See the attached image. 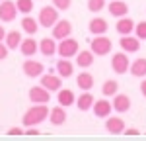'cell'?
<instances>
[{
    "label": "cell",
    "mask_w": 146,
    "mask_h": 141,
    "mask_svg": "<svg viewBox=\"0 0 146 141\" xmlns=\"http://www.w3.org/2000/svg\"><path fill=\"white\" fill-rule=\"evenodd\" d=\"M49 112H51V108L47 104H33L25 114H23V126L25 128H31V126H39V124H43L45 120H49Z\"/></svg>",
    "instance_id": "obj_1"
},
{
    "label": "cell",
    "mask_w": 146,
    "mask_h": 141,
    "mask_svg": "<svg viewBox=\"0 0 146 141\" xmlns=\"http://www.w3.org/2000/svg\"><path fill=\"white\" fill-rule=\"evenodd\" d=\"M90 49L94 51V55H109L111 53V49H113V43H111V39L107 37V35L103 34V35H96L94 39H92V43H90Z\"/></svg>",
    "instance_id": "obj_2"
},
{
    "label": "cell",
    "mask_w": 146,
    "mask_h": 141,
    "mask_svg": "<svg viewBox=\"0 0 146 141\" xmlns=\"http://www.w3.org/2000/svg\"><path fill=\"white\" fill-rule=\"evenodd\" d=\"M56 49H58V55L60 57H76L80 51V45L76 39H72V37H64V39H60V43L56 45Z\"/></svg>",
    "instance_id": "obj_3"
},
{
    "label": "cell",
    "mask_w": 146,
    "mask_h": 141,
    "mask_svg": "<svg viewBox=\"0 0 146 141\" xmlns=\"http://www.w3.org/2000/svg\"><path fill=\"white\" fill-rule=\"evenodd\" d=\"M37 22H39V26H43V28H53L58 22V10H56L55 6H43L41 12H39Z\"/></svg>",
    "instance_id": "obj_4"
},
{
    "label": "cell",
    "mask_w": 146,
    "mask_h": 141,
    "mask_svg": "<svg viewBox=\"0 0 146 141\" xmlns=\"http://www.w3.org/2000/svg\"><path fill=\"white\" fill-rule=\"evenodd\" d=\"M111 69L117 73V75H125V73H129L131 69V61H129V55H125V51L121 53H115L111 57Z\"/></svg>",
    "instance_id": "obj_5"
},
{
    "label": "cell",
    "mask_w": 146,
    "mask_h": 141,
    "mask_svg": "<svg viewBox=\"0 0 146 141\" xmlns=\"http://www.w3.org/2000/svg\"><path fill=\"white\" fill-rule=\"evenodd\" d=\"M18 16V6L12 0H2L0 2V22H14Z\"/></svg>",
    "instance_id": "obj_6"
},
{
    "label": "cell",
    "mask_w": 146,
    "mask_h": 141,
    "mask_svg": "<svg viewBox=\"0 0 146 141\" xmlns=\"http://www.w3.org/2000/svg\"><path fill=\"white\" fill-rule=\"evenodd\" d=\"M29 100L33 104H47V102H51V90H47L43 84L31 86L29 88Z\"/></svg>",
    "instance_id": "obj_7"
},
{
    "label": "cell",
    "mask_w": 146,
    "mask_h": 141,
    "mask_svg": "<svg viewBox=\"0 0 146 141\" xmlns=\"http://www.w3.org/2000/svg\"><path fill=\"white\" fill-rule=\"evenodd\" d=\"M23 73H25V77H29V79H37V77H41L43 75V63H39V61H35V59L27 57L23 61Z\"/></svg>",
    "instance_id": "obj_8"
},
{
    "label": "cell",
    "mask_w": 146,
    "mask_h": 141,
    "mask_svg": "<svg viewBox=\"0 0 146 141\" xmlns=\"http://www.w3.org/2000/svg\"><path fill=\"white\" fill-rule=\"evenodd\" d=\"M41 84L45 86L47 90H51V92H58V90H60V86H62V77L53 75V73L41 75Z\"/></svg>",
    "instance_id": "obj_9"
},
{
    "label": "cell",
    "mask_w": 146,
    "mask_h": 141,
    "mask_svg": "<svg viewBox=\"0 0 146 141\" xmlns=\"http://www.w3.org/2000/svg\"><path fill=\"white\" fill-rule=\"evenodd\" d=\"M92 110H94V114L98 117H109L111 112H113V104L103 96V100H96V102H94Z\"/></svg>",
    "instance_id": "obj_10"
},
{
    "label": "cell",
    "mask_w": 146,
    "mask_h": 141,
    "mask_svg": "<svg viewBox=\"0 0 146 141\" xmlns=\"http://www.w3.org/2000/svg\"><path fill=\"white\" fill-rule=\"evenodd\" d=\"M72 34V23L68 20H58V22L53 26V37L55 39H64V37H70Z\"/></svg>",
    "instance_id": "obj_11"
},
{
    "label": "cell",
    "mask_w": 146,
    "mask_h": 141,
    "mask_svg": "<svg viewBox=\"0 0 146 141\" xmlns=\"http://www.w3.org/2000/svg\"><path fill=\"white\" fill-rule=\"evenodd\" d=\"M113 110L117 112V114H125V112H129L131 110V98L127 96V94H115L113 96Z\"/></svg>",
    "instance_id": "obj_12"
},
{
    "label": "cell",
    "mask_w": 146,
    "mask_h": 141,
    "mask_svg": "<svg viewBox=\"0 0 146 141\" xmlns=\"http://www.w3.org/2000/svg\"><path fill=\"white\" fill-rule=\"evenodd\" d=\"M119 45L125 53H136L140 49V39L138 37H133V35H123L119 39Z\"/></svg>",
    "instance_id": "obj_13"
},
{
    "label": "cell",
    "mask_w": 146,
    "mask_h": 141,
    "mask_svg": "<svg viewBox=\"0 0 146 141\" xmlns=\"http://www.w3.org/2000/svg\"><path fill=\"white\" fill-rule=\"evenodd\" d=\"M105 129L111 133V135H121V133H125V122L123 117H107L105 120Z\"/></svg>",
    "instance_id": "obj_14"
},
{
    "label": "cell",
    "mask_w": 146,
    "mask_h": 141,
    "mask_svg": "<svg viewBox=\"0 0 146 141\" xmlns=\"http://www.w3.org/2000/svg\"><path fill=\"white\" fill-rule=\"evenodd\" d=\"M49 122L53 124V126H62L64 122H66V110H64V106H55V108H51V112H49Z\"/></svg>",
    "instance_id": "obj_15"
},
{
    "label": "cell",
    "mask_w": 146,
    "mask_h": 141,
    "mask_svg": "<svg viewBox=\"0 0 146 141\" xmlns=\"http://www.w3.org/2000/svg\"><path fill=\"white\" fill-rule=\"evenodd\" d=\"M94 102H96V98L92 96V90H82V94L76 98V106L80 112H88L94 106Z\"/></svg>",
    "instance_id": "obj_16"
},
{
    "label": "cell",
    "mask_w": 146,
    "mask_h": 141,
    "mask_svg": "<svg viewBox=\"0 0 146 141\" xmlns=\"http://www.w3.org/2000/svg\"><path fill=\"white\" fill-rule=\"evenodd\" d=\"M107 10H109V14H111L113 18H123V16L129 14V6L125 4L123 0H111L109 6H107Z\"/></svg>",
    "instance_id": "obj_17"
},
{
    "label": "cell",
    "mask_w": 146,
    "mask_h": 141,
    "mask_svg": "<svg viewBox=\"0 0 146 141\" xmlns=\"http://www.w3.org/2000/svg\"><path fill=\"white\" fill-rule=\"evenodd\" d=\"M56 70H58V77L68 79V77H72V75H74V65H72V61H70V59L60 57V59H58V63H56Z\"/></svg>",
    "instance_id": "obj_18"
},
{
    "label": "cell",
    "mask_w": 146,
    "mask_h": 141,
    "mask_svg": "<svg viewBox=\"0 0 146 141\" xmlns=\"http://www.w3.org/2000/svg\"><path fill=\"white\" fill-rule=\"evenodd\" d=\"M135 26H136V23L133 22L131 18L123 16V18H119V22H117V26H115V30H117V34H119V35H131L133 32H135Z\"/></svg>",
    "instance_id": "obj_19"
},
{
    "label": "cell",
    "mask_w": 146,
    "mask_h": 141,
    "mask_svg": "<svg viewBox=\"0 0 146 141\" xmlns=\"http://www.w3.org/2000/svg\"><path fill=\"white\" fill-rule=\"evenodd\" d=\"M107 28H109V23L105 22L103 18H94V20H90V23H88V30H90V34H94V35L107 34Z\"/></svg>",
    "instance_id": "obj_20"
},
{
    "label": "cell",
    "mask_w": 146,
    "mask_h": 141,
    "mask_svg": "<svg viewBox=\"0 0 146 141\" xmlns=\"http://www.w3.org/2000/svg\"><path fill=\"white\" fill-rule=\"evenodd\" d=\"M39 51L45 55V57H53L56 53V41L55 37H43L39 41Z\"/></svg>",
    "instance_id": "obj_21"
},
{
    "label": "cell",
    "mask_w": 146,
    "mask_h": 141,
    "mask_svg": "<svg viewBox=\"0 0 146 141\" xmlns=\"http://www.w3.org/2000/svg\"><path fill=\"white\" fill-rule=\"evenodd\" d=\"M37 49H39V43L35 39H31V35L27 39H22V43H20V51L25 57H33L35 53H37Z\"/></svg>",
    "instance_id": "obj_22"
},
{
    "label": "cell",
    "mask_w": 146,
    "mask_h": 141,
    "mask_svg": "<svg viewBox=\"0 0 146 141\" xmlns=\"http://www.w3.org/2000/svg\"><path fill=\"white\" fill-rule=\"evenodd\" d=\"M94 59H96V55H94V51H78V55H76V65H78L80 69H88V67H92L94 65Z\"/></svg>",
    "instance_id": "obj_23"
},
{
    "label": "cell",
    "mask_w": 146,
    "mask_h": 141,
    "mask_svg": "<svg viewBox=\"0 0 146 141\" xmlns=\"http://www.w3.org/2000/svg\"><path fill=\"white\" fill-rule=\"evenodd\" d=\"M129 73H131L133 77H136V79H144L146 77V59L140 57V59H136V61H133Z\"/></svg>",
    "instance_id": "obj_24"
},
{
    "label": "cell",
    "mask_w": 146,
    "mask_h": 141,
    "mask_svg": "<svg viewBox=\"0 0 146 141\" xmlns=\"http://www.w3.org/2000/svg\"><path fill=\"white\" fill-rule=\"evenodd\" d=\"M4 43L8 45V49H18L20 43H22V34L18 30H12V32H6V37H4Z\"/></svg>",
    "instance_id": "obj_25"
},
{
    "label": "cell",
    "mask_w": 146,
    "mask_h": 141,
    "mask_svg": "<svg viewBox=\"0 0 146 141\" xmlns=\"http://www.w3.org/2000/svg\"><path fill=\"white\" fill-rule=\"evenodd\" d=\"M22 30L27 35H35V34H37V30H39V22H37L35 18H31L29 14H25V18L22 20Z\"/></svg>",
    "instance_id": "obj_26"
},
{
    "label": "cell",
    "mask_w": 146,
    "mask_h": 141,
    "mask_svg": "<svg viewBox=\"0 0 146 141\" xmlns=\"http://www.w3.org/2000/svg\"><path fill=\"white\" fill-rule=\"evenodd\" d=\"M76 84H78L80 90H92V86H94V77H92L90 73L82 70L78 77H76Z\"/></svg>",
    "instance_id": "obj_27"
},
{
    "label": "cell",
    "mask_w": 146,
    "mask_h": 141,
    "mask_svg": "<svg viewBox=\"0 0 146 141\" xmlns=\"http://www.w3.org/2000/svg\"><path fill=\"white\" fill-rule=\"evenodd\" d=\"M74 92L70 90V88H60L58 90V104L60 106H64V108H68V106H72L74 104Z\"/></svg>",
    "instance_id": "obj_28"
},
{
    "label": "cell",
    "mask_w": 146,
    "mask_h": 141,
    "mask_svg": "<svg viewBox=\"0 0 146 141\" xmlns=\"http://www.w3.org/2000/svg\"><path fill=\"white\" fill-rule=\"evenodd\" d=\"M101 92H103V96L105 98H111V96H115V94L119 92V82L117 81H105L103 82V86H101Z\"/></svg>",
    "instance_id": "obj_29"
},
{
    "label": "cell",
    "mask_w": 146,
    "mask_h": 141,
    "mask_svg": "<svg viewBox=\"0 0 146 141\" xmlns=\"http://www.w3.org/2000/svg\"><path fill=\"white\" fill-rule=\"evenodd\" d=\"M16 6H18V12L29 14L33 10V0H16Z\"/></svg>",
    "instance_id": "obj_30"
},
{
    "label": "cell",
    "mask_w": 146,
    "mask_h": 141,
    "mask_svg": "<svg viewBox=\"0 0 146 141\" xmlns=\"http://www.w3.org/2000/svg\"><path fill=\"white\" fill-rule=\"evenodd\" d=\"M105 8V0H88V10L94 12V14H98Z\"/></svg>",
    "instance_id": "obj_31"
},
{
    "label": "cell",
    "mask_w": 146,
    "mask_h": 141,
    "mask_svg": "<svg viewBox=\"0 0 146 141\" xmlns=\"http://www.w3.org/2000/svg\"><path fill=\"white\" fill-rule=\"evenodd\" d=\"M135 32H136V37L138 39H146V20L144 22H138L135 26Z\"/></svg>",
    "instance_id": "obj_32"
},
{
    "label": "cell",
    "mask_w": 146,
    "mask_h": 141,
    "mask_svg": "<svg viewBox=\"0 0 146 141\" xmlns=\"http://www.w3.org/2000/svg\"><path fill=\"white\" fill-rule=\"evenodd\" d=\"M53 6L56 10H68L72 6V0H53Z\"/></svg>",
    "instance_id": "obj_33"
},
{
    "label": "cell",
    "mask_w": 146,
    "mask_h": 141,
    "mask_svg": "<svg viewBox=\"0 0 146 141\" xmlns=\"http://www.w3.org/2000/svg\"><path fill=\"white\" fill-rule=\"evenodd\" d=\"M8 51H10L8 45H6L4 41H0V61H4V59L8 57Z\"/></svg>",
    "instance_id": "obj_34"
},
{
    "label": "cell",
    "mask_w": 146,
    "mask_h": 141,
    "mask_svg": "<svg viewBox=\"0 0 146 141\" xmlns=\"http://www.w3.org/2000/svg\"><path fill=\"white\" fill-rule=\"evenodd\" d=\"M25 131H23L22 128H10L8 129V135H23Z\"/></svg>",
    "instance_id": "obj_35"
},
{
    "label": "cell",
    "mask_w": 146,
    "mask_h": 141,
    "mask_svg": "<svg viewBox=\"0 0 146 141\" xmlns=\"http://www.w3.org/2000/svg\"><path fill=\"white\" fill-rule=\"evenodd\" d=\"M138 133H140V131H138V129H135V128H125V135H129V137H135V135H138Z\"/></svg>",
    "instance_id": "obj_36"
},
{
    "label": "cell",
    "mask_w": 146,
    "mask_h": 141,
    "mask_svg": "<svg viewBox=\"0 0 146 141\" xmlns=\"http://www.w3.org/2000/svg\"><path fill=\"white\" fill-rule=\"evenodd\" d=\"M140 92H142V96L146 98V79H144L142 82H140Z\"/></svg>",
    "instance_id": "obj_37"
},
{
    "label": "cell",
    "mask_w": 146,
    "mask_h": 141,
    "mask_svg": "<svg viewBox=\"0 0 146 141\" xmlns=\"http://www.w3.org/2000/svg\"><path fill=\"white\" fill-rule=\"evenodd\" d=\"M4 37H6V30H4V26L0 23V41H4Z\"/></svg>",
    "instance_id": "obj_38"
},
{
    "label": "cell",
    "mask_w": 146,
    "mask_h": 141,
    "mask_svg": "<svg viewBox=\"0 0 146 141\" xmlns=\"http://www.w3.org/2000/svg\"><path fill=\"white\" fill-rule=\"evenodd\" d=\"M0 2H2V0H0Z\"/></svg>",
    "instance_id": "obj_39"
}]
</instances>
